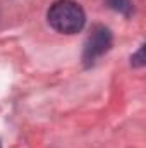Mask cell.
Returning <instances> with one entry per match:
<instances>
[{
	"mask_svg": "<svg viewBox=\"0 0 146 148\" xmlns=\"http://www.w3.org/2000/svg\"><path fill=\"white\" fill-rule=\"evenodd\" d=\"M46 19L55 31L64 35H74L83 29L86 23V14L83 7L72 0H57L50 5Z\"/></svg>",
	"mask_w": 146,
	"mask_h": 148,
	"instance_id": "cell-1",
	"label": "cell"
},
{
	"mask_svg": "<svg viewBox=\"0 0 146 148\" xmlns=\"http://www.w3.org/2000/svg\"><path fill=\"white\" fill-rule=\"evenodd\" d=\"M112 47V33L105 26H95L91 29V35L88 36L84 43V52H83V60L86 66H91L98 57L107 53Z\"/></svg>",
	"mask_w": 146,
	"mask_h": 148,
	"instance_id": "cell-2",
	"label": "cell"
},
{
	"mask_svg": "<svg viewBox=\"0 0 146 148\" xmlns=\"http://www.w3.org/2000/svg\"><path fill=\"white\" fill-rule=\"evenodd\" d=\"M108 3L113 9H117V10H120L124 14H127L131 10V2L129 0H108Z\"/></svg>",
	"mask_w": 146,
	"mask_h": 148,
	"instance_id": "cell-3",
	"label": "cell"
},
{
	"mask_svg": "<svg viewBox=\"0 0 146 148\" xmlns=\"http://www.w3.org/2000/svg\"><path fill=\"white\" fill-rule=\"evenodd\" d=\"M131 62H132V66H136V67L145 66V47H141V48L131 57Z\"/></svg>",
	"mask_w": 146,
	"mask_h": 148,
	"instance_id": "cell-4",
	"label": "cell"
},
{
	"mask_svg": "<svg viewBox=\"0 0 146 148\" xmlns=\"http://www.w3.org/2000/svg\"><path fill=\"white\" fill-rule=\"evenodd\" d=\"M0 148H2V145H0Z\"/></svg>",
	"mask_w": 146,
	"mask_h": 148,
	"instance_id": "cell-5",
	"label": "cell"
}]
</instances>
